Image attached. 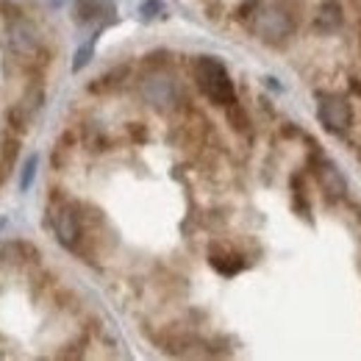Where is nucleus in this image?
<instances>
[{
    "mask_svg": "<svg viewBox=\"0 0 361 361\" xmlns=\"http://www.w3.org/2000/svg\"><path fill=\"white\" fill-rule=\"evenodd\" d=\"M92 47H94V39H90L87 45L81 47L78 53H75V61H73V70H81L87 61H90V56H92Z\"/></svg>",
    "mask_w": 361,
    "mask_h": 361,
    "instance_id": "obj_14",
    "label": "nucleus"
},
{
    "mask_svg": "<svg viewBox=\"0 0 361 361\" xmlns=\"http://www.w3.org/2000/svg\"><path fill=\"white\" fill-rule=\"evenodd\" d=\"M139 97L156 111H176L183 103V90H180L178 78L170 75L164 67H153L139 81Z\"/></svg>",
    "mask_w": 361,
    "mask_h": 361,
    "instance_id": "obj_3",
    "label": "nucleus"
},
{
    "mask_svg": "<svg viewBox=\"0 0 361 361\" xmlns=\"http://www.w3.org/2000/svg\"><path fill=\"white\" fill-rule=\"evenodd\" d=\"M192 73H195L197 90L203 92L214 106L228 109L231 103H236L233 81H231V75H228V70L223 67L220 59H214V56H197L195 64H192Z\"/></svg>",
    "mask_w": 361,
    "mask_h": 361,
    "instance_id": "obj_2",
    "label": "nucleus"
},
{
    "mask_svg": "<svg viewBox=\"0 0 361 361\" xmlns=\"http://www.w3.org/2000/svg\"><path fill=\"white\" fill-rule=\"evenodd\" d=\"M34 170H37V156H31L28 164H25V170H23V178H20V189H23V192L28 189V183L34 178Z\"/></svg>",
    "mask_w": 361,
    "mask_h": 361,
    "instance_id": "obj_15",
    "label": "nucleus"
},
{
    "mask_svg": "<svg viewBox=\"0 0 361 361\" xmlns=\"http://www.w3.org/2000/svg\"><path fill=\"white\" fill-rule=\"evenodd\" d=\"M139 14H142L145 20H153V17L164 14V3H161V0H145V3L139 6Z\"/></svg>",
    "mask_w": 361,
    "mask_h": 361,
    "instance_id": "obj_13",
    "label": "nucleus"
},
{
    "mask_svg": "<svg viewBox=\"0 0 361 361\" xmlns=\"http://www.w3.org/2000/svg\"><path fill=\"white\" fill-rule=\"evenodd\" d=\"M31 117H34V109L25 103V100H17L8 111H6V126H8V131L11 134H25L28 131V126H31Z\"/></svg>",
    "mask_w": 361,
    "mask_h": 361,
    "instance_id": "obj_11",
    "label": "nucleus"
},
{
    "mask_svg": "<svg viewBox=\"0 0 361 361\" xmlns=\"http://www.w3.org/2000/svg\"><path fill=\"white\" fill-rule=\"evenodd\" d=\"M342 23H345V14H342V6H339L336 0L322 3L319 11L314 14V25L322 31V34H334V31H339Z\"/></svg>",
    "mask_w": 361,
    "mask_h": 361,
    "instance_id": "obj_9",
    "label": "nucleus"
},
{
    "mask_svg": "<svg viewBox=\"0 0 361 361\" xmlns=\"http://www.w3.org/2000/svg\"><path fill=\"white\" fill-rule=\"evenodd\" d=\"M111 14V3L109 0H75L73 6V20L75 23H94L97 17Z\"/></svg>",
    "mask_w": 361,
    "mask_h": 361,
    "instance_id": "obj_10",
    "label": "nucleus"
},
{
    "mask_svg": "<svg viewBox=\"0 0 361 361\" xmlns=\"http://www.w3.org/2000/svg\"><path fill=\"white\" fill-rule=\"evenodd\" d=\"M47 214H50V226H53L56 239L67 250L81 253V247H84V214L78 212V206L64 200V197H56V200H50Z\"/></svg>",
    "mask_w": 361,
    "mask_h": 361,
    "instance_id": "obj_4",
    "label": "nucleus"
},
{
    "mask_svg": "<svg viewBox=\"0 0 361 361\" xmlns=\"http://www.w3.org/2000/svg\"><path fill=\"white\" fill-rule=\"evenodd\" d=\"M250 31L267 45H281L298 31V17L289 8V0H275L270 6H259L250 14Z\"/></svg>",
    "mask_w": 361,
    "mask_h": 361,
    "instance_id": "obj_1",
    "label": "nucleus"
},
{
    "mask_svg": "<svg viewBox=\"0 0 361 361\" xmlns=\"http://www.w3.org/2000/svg\"><path fill=\"white\" fill-rule=\"evenodd\" d=\"M228 120H231V126L236 131H247L250 128V120H247V114H245V109L239 103H231L228 106Z\"/></svg>",
    "mask_w": 361,
    "mask_h": 361,
    "instance_id": "obj_12",
    "label": "nucleus"
},
{
    "mask_svg": "<svg viewBox=\"0 0 361 361\" xmlns=\"http://www.w3.org/2000/svg\"><path fill=\"white\" fill-rule=\"evenodd\" d=\"M8 42H11V50L17 53V59H23V64L31 61V56H37L42 50V39L37 34V28L31 25V20L14 14L11 23H8Z\"/></svg>",
    "mask_w": 361,
    "mask_h": 361,
    "instance_id": "obj_6",
    "label": "nucleus"
},
{
    "mask_svg": "<svg viewBox=\"0 0 361 361\" xmlns=\"http://www.w3.org/2000/svg\"><path fill=\"white\" fill-rule=\"evenodd\" d=\"M317 117H319V123H322L331 134H345V131H350L356 114H353V106H350V100H348L345 94H339V92H325V94H319Z\"/></svg>",
    "mask_w": 361,
    "mask_h": 361,
    "instance_id": "obj_5",
    "label": "nucleus"
},
{
    "mask_svg": "<svg viewBox=\"0 0 361 361\" xmlns=\"http://www.w3.org/2000/svg\"><path fill=\"white\" fill-rule=\"evenodd\" d=\"M209 264L220 275H236L239 270H245V256L228 245H212L209 247Z\"/></svg>",
    "mask_w": 361,
    "mask_h": 361,
    "instance_id": "obj_8",
    "label": "nucleus"
},
{
    "mask_svg": "<svg viewBox=\"0 0 361 361\" xmlns=\"http://www.w3.org/2000/svg\"><path fill=\"white\" fill-rule=\"evenodd\" d=\"M312 170H314V178L319 183V189H322V195L328 197V200H345L348 197V180L345 176L336 170V164L334 161H328L322 153H317L312 156Z\"/></svg>",
    "mask_w": 361,
    "mask_h": 361,
    "instance_id": "obj_7",
    "label": "nucleus"
}]
</instances>
